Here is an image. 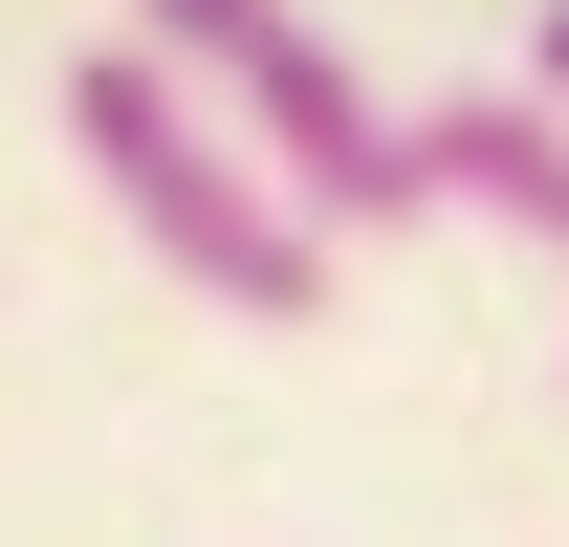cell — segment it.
I'll return each mask as SVG.
<instances>
[{"label":"cell","mask_w":569,"mask_h":547,"mask_svg":"<svg viewBox=\"0 0 569 547\" xmlns=\"http://www.w3.org/2000/svg\"><path fill=\"white\" fill-rule=\"evenodd\" d=\"M67 153H88V198L132 219V263L198 285L219 329H329V263H351V241L284 198V153L241 132L176 44H132V22H110V44L67 67Z\"/></svg>","instance_id":"obj_1"},{"label":"cell","mask_w":569,"mask_h":547,"mask_svg":"<svg viewBox=\"0 0 569 547\" xmlns=\"http://www.w3.org/2000/svg\"><path fill=\"white\" fill-rule=\"evenodd\" d=\"M132 44H176V67L241 110V132L284 153V198L329 219V241H395V219H438V176H417V110L307 22V0H110Z\"/></svg>","instance_id":"obj_2"},{"label":"cell","mask_w":569,"mask_h":547,"mask_svg":"<svg viewBox=\"0 0 569 547\" xmlns=\"http://www.w3.org/2000/svg\"><path fill=\"white\" fill-rule=\"evenodd\" d=\"M417 176H438V219L569 263V88H438V110H417Z\"/></svg>","instance_id":"obj_3"},{"label":"cell","mask_w":569,"mask_h":547,"mask_svg":"<svg viewBox=\"0 0 569 547\" xmlns=\"http://www.w3.org/2000/svg\"><path fill=\"white\" fill-rule=\"evenodd\" d=\"M526 88H569V0H548V22H526Z\"/></svg>","instance_id":"obj_4"}]
</instances>
